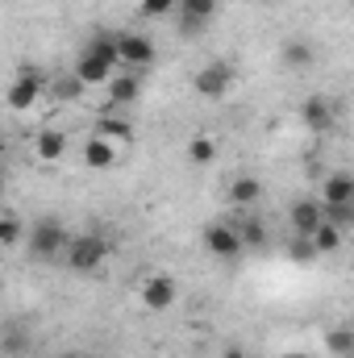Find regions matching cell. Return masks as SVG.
I'll list each match as a JSON object with an SVG mask.
<instances>
[{"instance_id": "obj_9", "label": "cell", "mask_w": 354, "mask_h": 358, "mask_svg": "<svg viewBox=\"0 0 354 358\" xmlns=\"http://www.w3.org/2000/svg\"><path fill=\"white\" fill-rule=\"evenodd\" d=\"M300 121H304L313 134H330L334 121H338V104H334L325 92H313V96H304V104H300Z\"/></svg>"}, {"instance_id": "obj_23", "label": "cell", "mask_w": 354, "mask_h": 358, "mask_svg": "<svg viewBox=\"0 0 354 358\" xmlns=\"http://www.w3.org/2000/svg\"><path fill=\"white\" fill-rule=\"evenodd\" d=\"M325 350H330L334 358H351V350H354L351 325H338V329H330V334H325Z\"/></svg>"}, {"instance_id": "obj_26", "label": "cell", "mask_w": 354, "mask_h": 358, "mask_svg": "<svg viewBox=\"0 0 354 358\" xmlns=\"http://www.w3.org/2000/svg\"><path fill=\"white\" fill-rule=\"evenodd\" d=\"M321 217L330 225H338V229H351L354 225V200L351 204H321Z\"/></svg>"}, {"instance_id": "obj_32", "label": "cell", "mask_w": 354, "mask_h": 358, "mask_svg": "<svg viewBox=\"0 0 354 358\" xmlns=\"http://www.w3.org/2000/svg\"><path fill=\"white\" fill-rule=\"evenodd\" d=\"M0 292H4V287H0Z\"/></svg>"}, {"instance_id": "obj_25", "label": "cell", "mask_w": 354, "mask_h": 358, "mask_svg": "<svg viewBox=\"0 0 354 358\" xmlns=\"http://www.w3.org/2000/svg\"><path fill=\"white\" fill-rule=\"evenodd\" d=\"M21 238H25V225H21L17 217L0 213V250H13V246H21Z\"/></svg>"}, {"instance_id": "obj_20", "label": "cell", "mask_w": 354, "mask_h": 358, "mask_svg": "<svg viewBox=\"0 0 354 358\" xmlns=\"http://www.w3.org/2000/svg\"><path fill=\"white\" fill-rule=\"evenodd\" d=\"M117 159H121V150H113L104 138H96V134H92L88 146H84V167H88V171H108Z\"/></svg>"}, {"instance_id": "obj_13", "label": "cell", "mask_w": 354, "mask_h": 358, "mask_svg": "<svg viewBox=\"0 0 354 358\" xmlns=\"http://www.w3.org/2000/svg\"><path fill=\"white\" fill-rule=\"evenodd\" d=\"M104 88H108V104L113 108H129L142 96V80H138V71H117Z\"/></svg>"}, {"instance_id": "obj_4", "label": "cell", "mask_w": 354, "mask_h": 358, "mask_svg": "<svg viewBox=\"0 0 354 358\" xmlns=\"http://www.w3.org/2000/svg\"><path fill=\"white\" fill-rule=\"evenodd\" d=\"M113 50H117V67H125V71H146V67H155V59H159L155 42H150L146 34H138V29L113 34Z\"/></svg>"}, {"instance_id": "obj_19", "label": "cell", "mask_w": 354, "mask_h": 358, "mask_svg": "<svg viewBox=\"0 0 354 358\" xmlns=\"http://www.w3.org/2000/svg\"><path fill=\"white\" fill-rule=\"evenodd\" d=\"M309 242H313L317 259H321V255H338V250H342V242H346V229H338V225H330V221L321 217V225L309 234Z\"/></svg>"}, {"instance_id": "obj_2", "label": "cell", "mask_w": 354, "mask_h": 358, "mask_svg": "<svg viewBox=\"0 0 354 358\" xmlns=\"http://www.w3.org/2000/svg\"><path fill=\"white\" fill-rule=\"evenodd\" d=\"M67 242H71V234H67V225H63L59 217H38V221L25 229V250H29V259H38V263L63 259Z\"/></svg>"}, {"instance_id": "obj_14", "label": "cell", "mask_w": 354, "mask_h": 358, "mask_svg": "<svg viewBox=\"0 0 354 358\" xmlns=\"http://www.w3.org/2000/svg\"><path fill=\"white\" fill-rule=\"evenodd\" d=\"M225 196H229V204L242 213V208H255L259 200H263V179L255 176H234L229 179V187H225Z\"/></svg>"}, {"instance_id": "obj_21", "label": "cell", "mask_w": 354, "mask_h": 358, "mask_svg": "<svg viewBox=\"0 0 354 358\" xmlns=\"http://www.w3.org/2000/svg\"><path fill=\"white\" fill-rule=\"evenodd\" d=\"M217 159V138L213 134H196L192 142H187V163L192 167H208Z\"/></svg>"}, {"instance_id": "obj_17", "label": "cell", "mask_w": 354, "mask_h": 358, "mask_svg": "<svg viewBox=\"0 0 354 358\" xmlns=\"http://www.w3.org/2000/svg\"><path fill=\"white\" fill-rule=\"evenodd\" d=\"M288 221H292V229L296 234H313L317 225H321V200H296L292 208H288Z\"/></svg>"}, {"instance_id": "obj_12", "label": "cell", "mask_w": 354, "mask_h": 358, "mask_svg": "<svg viewBox=\"0 0 354 358\" xmlns=\"http://www.w3.org/2000/svg\"><path fill=\"white\" fill-rule=\"evenodd\" d=\"M96 138H104L113 150H129V146H134V125H129L125 117H117V113H104V117L96 121Z\"/></svg>"}, {"instance_id": "obj_29", "label": "cell", "mask_w": 354, "mask_h": 358, "mask_svg": "<svg viewBox=\"0 0 354 358\" xmlns=\"http://www.w3.org/2000/svg\"><path fill=\"white\" fill-rule=\"evenodd\" d=\"M221 358H246V350H242V346H225V350H221Z\"/></svg>"}, {"instance_id": "obj_10", "label": "cell", "mask_w": 354, "mask_h": 358, "mask_svg": "<svg viewBox=\"0 0 354 358\" xmlns=\"http://www.w3.org/2000/svg\"><path fill=\"white\" fill-rule=\"evenodd\" d=\"M234 229H238L242 250H267V246H271V229H267V221L255 208H242L238 221H234Z\"/></svg>"}, {"instance_id": "obj_30", "label": "cell", "mask_w": 354, "mask_h": 358, "mask_svg": "<svg viewBox=\"0 0 354 358\" xmlns=\"http://www.w3.org/2000/svg\"><path fill=\"white\" fill-rule=\"evenodd\" d=\"M59 358H88V355H76V350H67V355H59Z\"/></svg>"}, {"instance_id": "obj_5", "label": "cell", "mask_w": 354, "mask_h": 358, "mask_svg": "<svg viewBox=\"0 0 354 358\" xmlns=\"http://www.w3.org/2000/svg\"><path fill=\"white\" fill-rule=\"evenodd\" d=\"M42 92H46V76H42L38 67H21V71L13 76V84L4 88V104H8L13 113H29V108L42 100Z\"/></svg>"}, {"instance_id": "obj_6", "label": "cell", "mask_w": 354, "mask_h": 358, "mask_svg": "<svg viewBox=\"0 0 354 358\" xmlns=\"http://www.w3.org/2000/svg\"><path fill=\"white\" fill-rule=\"evenodd\" d=\"M192 88H196V96H204V100L229 96V88H234V63H229V59H208V63L196 71Z\"/></svg>"}, {"instance_id": "obj_22", "label": "cell", "mask_w": 354, "mask_h": 358, "mask_svg": "<svg viewBox=\"0 0 354 358\" xmlns=\"http://www.w3.org/2000/svg\"><path fill=\"white\" fill-rule=\"evenodd\" d=\"M46 92H50V100H55V104H71V100H80L84 84H80L76 76H63V80H50Z\"/></svg>"}, {"instance_id": "obj_27", "label": "cell", "mask_w": 354, "mask_h": 358, "mask_svg": "<svg viewBox=\"0 0 354 358\" xmlns=\"http://www.w3.org/2000/svg\"><path fill=\"white\" fill-rule=\"evenodd\" d=\"M288 255H292V263H313V259H317V250H313V242H309L304 234H296V238L288 242Z\"/></svg>"}, {"instance_id": "obj_18", "label": "cell", "mask_w": 354, "mask_h": 358, "mask_svg": "<svg viewBox=\"0 0 354 358\" xmlns=\"http://www.w3.org/2000/svg\"><path fill=\"white\" fill-rule=\"evenodd\" d=\"M354 200V176L351 171H334L321 183V204H351Z\"/></svg>"}, {"instance_id": "obj_24", "label": "cell", "mask_w": 354, "mask_h": 358, "mask_svg": "<svg viewBox=\"0 0 354 358\" xmlns=\"http://www.w3.org/2000/svg\"><path fill=\"white\" fill-rule=\"evenodd\" d=\"M0 350H4V355H8V358L25 355V350H29V334H25L21 325H8V329L0 334Z\"/></svg>"}, {"instance_id": "obj_31", "label": "cell", "mask_w": 354, "mask_h": 358, "mask_svg": "<svg viewBox=\"0 0 354 358\" xmlns=\"http://www.w3.org/2000/svg\"><path fill=\"white\" fill-rule=\"evenodd\" d=\"M259 4H267V0H259Z\"/></svg>"}, {"instance_id": "obj_3", "label": "cell", "mask_w": 354, "mask_h": 358, "mask_svg": "<svg viewBox=\"0 0 354 358\" xmlns=\"http://www.w3.org/2000/svg\"><path fill=\"white\" fill-rule=\"evenodd\" d=\"M108 255H113V242H108L104 234H80V238H71L67 250H63L67 267L76 271V275H96V271L108 263Z\"/></svg>"}, {"instance_id": "obj_11", "label": "cell", "mask_w": 354, "mask_h": 358, "mask_svg": "<svg viewBox=\"0 0 354 358\" xmlns=\"http://www.w3.org/2000/svg\"><path fill=\"white\" fill-rule=\"evenodd\" d=\"M179 34H200L217 17V0H179Z\"/></svg>"}, {"instance_id": "obj_15", "label": "cell", "mask_w": 354, "mask_h": 358, "mask_svg": "<svg viewBox=\"0 0 354 358\" xmlns=\"http://www.w3.org/2000/svg\"><path fill=\"white\" fill-rule=\"evenodd\" d=\"M279 59H283V67L304 71V67H313V63H317V50H313V42H309V38H283Z\"/></svg>"}, {"instance_id": "obj_16", "label": "cell", "mask_w": 354, "mask_h": 358, "mask_svg": "<svg viewBox=\"0 0 354 358\" xmlns=\"http://www.w3.org/2000/svg\"><path fill=\"white\" fill-rule=\"evenodd\" d=\"M63 150H67V134L55 129V125H46V129L34 138V159H38V163H59Z\"/></svg>"}, {"instance_id": "obj_28", "label": "cell", "mask_w": 354, "mask_h": 358, "mask_svg": "<svg viewBox=\"0 0 354 358\" xmlns=\"http://www.w3.org/2000/svg\"><path fill=\"white\" fill-rule=\"evenodd\" d=\"M176 4H179V0H142V4H138V13H142V17H167Z\"/></svg>"}, {"instance_id": "obj_8", "label": "cell", "mask_w": 354, "mask_h": 358, "mask_svg": "<svg viewBox=\"0 0 354 358\" xmlns=\"http://www.w3.org/2000/svg\"><path fill=\"white\" fill-rule=\"evenodd\" d=\"M200 246H204L213 259H221V263H229V259H238V255H242V242H238L234 221H213V225H204Z\"/></svg>"}, {"instance_id": "obj_7", "label": "cell", "mask_w": 354, "mask_h": 358, "mask_svg": "<svg viewBox=\"0 0 354 358\" xmlns=\"http://www.w3.org/2000/svg\"><path fill=\"white\" fill-rule=\"evenodd\" d=\"M138 300H142V308H146V313H167V308L179 300L176 279H171L167 271L146 275V279H142V287H138Z\"/></svg>"}, {"instance_id": "obj_1", "label": "cell", "mask_w": 354, "mask_h": 358, "mask_svg": "<svg viewBox=\"0 0 354 358\" xmlns=\"http://www.w3.org/2000/svg\"><path fill=\"white\" fill-rule=\"evenodd\" d=\"M84 88H104L113 76H117V50H113V34H96L84 42L80 59H76V71H71Z\"/></svg>"}]
</instances>
